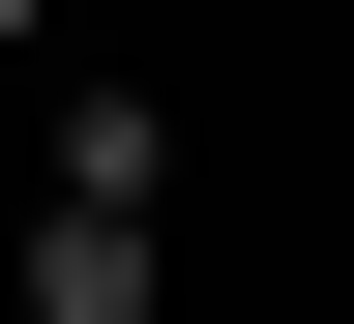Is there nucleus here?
<instances>
[{
	"mask_svg": "<svg viewBox=\"0 0 354 324\" xmlns=\"http://www.w3.org/2000/svg\"><path fill=\"white\" fill-rule=\"evenodd\" d=\"M0 30H30V0H0Z\"/></svg>",
	"mask_w": 354,
	"mask_h": 324,
	"instance_id": "nucleus-2",
	"label": "nucleus"
},
{
	"mask_svg": "<svg viewBox=\"0 0 354 324\" xmlns=\"http://www.w3.org/2000/svg\"><path fill=\"white\" fill-rule=\"evenodd\" d=\"M30 324H148V207H30Z\"/></svg>",
	"mask_w": 354,
	"mask_h": 324,
	"instance_id": "nucleus-1",
	"label": "nucleus"
}]
</instances>
